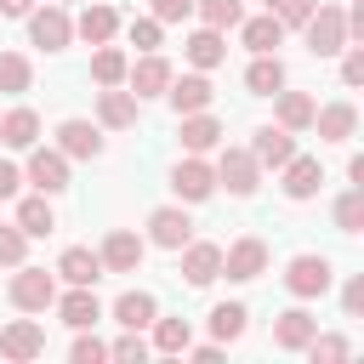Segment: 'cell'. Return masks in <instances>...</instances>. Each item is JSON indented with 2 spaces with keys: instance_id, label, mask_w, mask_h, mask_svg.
Returning <instances> with one entry per match:
<instances>
[{
  "instance_id": "cell-28",
  "label": "cell",
  "mask_w": 364,
  "mask_h": 364,
  "mask_svg": "<svg viewBox=\"0 0 364 364\" xmlns=\"http://www.w3.org/2000/svg\"><path fill=\"white\" fill-rule=\"evenodd\" d=\"M222 57H228L222 28H193V34H188V63H193V68H216Z\"/></svg>"
},
{
  "instance_id": "cell-43",
  "label": "cell",
  "mask_w": 364,
  "mask_h": 364,
  "mask_svg": "<svg viewBox=\"0 0 364 364\" xmlns=\"http://www.w3.org/2000/svg\"><path fill=\"white\" fill-rule=\"evenodd\" d=\"M108 358H136V364H142V358H148V341H142V330H125V336L108 347Z\"/></svg>"
},
{
  "instance_id": "cell-11",
  "label": "cell",
  "mask_w": 364,
  "mask_h": 364,
  "mask_svg": "<svg viewBox=\"0 0 364 364\" xmlns=\"http://www.w3.org/2000/svg\"><path fill=\"white\" fill-rule=\"evenodd\" d=\"M51 307H57V318H63L68 330H91V324L102 318V301H97L91 284H68V296H57Z\"/></svg>"
},
{
  "instance_id": "cell-39",
  "label": "cell",
  "mask_w": 364,
  "mask_h": 364,
  "mask_svg": "<svg viewBox=\"0 0 364 364\" xmlns=\"http://www.w3.org/2000/svg\"><path fill=\"white\" fill-rule=\"evenodd\" d=\"M23 256H28V233H23L17 222H11V228H0V267H17Z\"/></svg>"
},
{
  "instance_id": "cell-36",
  "label": "cell",
  "mask_w": 364,
  "mask_h": 364,
  "mask_svg": "<svg viewBox=\"0 0 364 364\" xmlns=\"http://www.w3.org/2000/svg\"><path fill=\"white\" fill-rule=\"evenodd\" d=\"M188 341H193V324L188 318H159L154 313V347L159 353H188Z\"/></svg>"
},
{
  "instance_id": "cell-19",
  "label": "cell",
  "mask_w": 364,
  "mask_h": 364,
  "mask_svg": "<svg viewBox=\"0 0 364 364\" xmlns=\"http://www.w3.org/2000/svg\"><path fill=\"white\" fill-rule=\"evenodd\" d=\"M313 330H318V318H313L307 307H290V313H279V324H273V347L301 353V347L313 341Z\"/></svg>"
},
{
  "instance_id": "cell-8",
  "label": "cell",
  "mask_w": 364,
  "mask_h": 364,
  "mask_svg": "<svg viewBox=\"0 0 364 364\" xmlns=\"http://www.w3.org/2000/svg\"><path fill=\"white\" fill-rule=\"evenodd\" d=\"M148 239H154L159 250H182V245L193 239V222H188V210H182V205H159V210L148 216Z\"/></svg>"
},
{
  "instance_id": "cell-17",
  "label": "cell",
  "mask_w": 364,
  "mask_h": 364,
  "mask_svg": "<svg viewBox=\"0 0 364 364\" xmlns=\"http://www.w3.org/2000/svg\"><path fill=\"white\" fill-rule=\"evenodd\" d=\"M125 80H131V97H136V102H142V97H165V85H171V63L148 51L136 68H125Z\"/></svg>"
},
{
  "instance_id": "cell-16",
  "label": "cell",
  "mask_w": 364,
  "mask_h": 364,
  "mask_svg": "<svg viewBox=\"0 0 364 364\" xmlns=\"http://www.w3.org/2000/svg\"><path fill=\"white\" fill-rule=\"evenodd\" d=\"M57 148H63L68 159H97V154H102V131H97L91 119H63V125H57Z\"/></svg>"
},
{
  "instance_id": "cell-42",
  "label": "cell",
  "mask_w": 364,
  "mask_h": 364,
  "mask_svg": "<svg viewBox=\"0 0 364 364\" xmlns=\"http://www.w3.org/2000/svg\"><path fill=\"white\" fill-rule=\"evenodd\" d=\"M68 358H74V364H97V358H108V347H102L97 336H85V330H80V336H74V347H68Z\"/></svg>"
},
{
  "instance_id": "cell-13",
  "label": "cell",
  "mask_w": 364,
  "mask_h": 364,
  "mask_svg": "<svg viewBox=\"0 0 364 364\" xmlns=\"http://www.w3.org/2000/svg\"><path fill=\"white\" fill-rule=\"evenodd\" d=\"M97 256H102V273H136V267H142V239H136L131 228H114Z\"/></svg>"
},
{
  "instance_id": "cell-23",
  "label": "cell",
  "mask_w": 364,
  "mask_h": 364,
  "mask_svg": "<svg viewBox=\"0 0 364 364\" xmlns=\"http://www.w3.org/2000/svg\"><path fill=\"white\" fill-rule=\"evenodd\" d=\"M114 28H119V11H114V6H85L80 23H74V34H80L85 46H108Z\"/></svg>"
},
{
  "instance_id": "cell-4",
  "label": "cell",
  "mask_w": 364,
  "mask_h": 364,
  "mask_svg": "<svg viewBox=\"0 0 364 364\" xmlns=\"http://www.w3.org/2000/svg\"><path fill=\"white\" fill-rule=\"evenodd\" d=\"M284 290L301 296V301L324 296V290H330V256H313V250L290 256V267H284Z\"/></svg>"
},
{
  "instance_id": "cell-6",
  "label": "cell",
  "mask_w": 364,
  "mask_h": 364,
  "mask_svg": "<svg viewBox=\"0 0 364 364\" xmlns=\"http://www.w3.org/2000/svg\"><path fill=\"white\" fill-rule=\"evenodd\" d=\"M23 176H28L40 193H63V188H68V154H63V148H34Z\"/></svg>"
},
{
  "instance_id": "cell-44",
  "label": "cell",
  "mask_w": 364,
  "mask_h": 364,
  "mask_svg": "<svg viewBox=\"0 0 364 364\" xmlns=\"http://www.w3.org/2000/svg\"><path fill=\"white\" fill-rule=\"evenodd\" d=\"M341 85H364V51H358V46L341 57Z\"/></svg>"
},
{
  "instance_id": "cell-1",
  "label": "cell",
  "mask_w": 364,
  "mask_h": 364,
  "mask_svg": "<svg viewBox=\"0 0 364 364\" xmlns=\"http://www.w3.org/2000/svg\"><path fill=\"white\" fill-rule=\"evenodd\" d=\"M301 28H307V51H313V57L347 51V11H341V6H313V17H307Z\"/></svg>"
},
{
  "instance_id": "cell-24",
  "label": "cell",
  "mask_w": 364,
  "mask_h": 364,
  "mask_svg": "<svg viewBox=\"0 0 364 364\" xmlns=\"http://www.w3.org/2000/svg\"><path fill=\"white\" fill-rule=\"evenodd\" d=\"M216 142H222V119H210L205 108L199 114H182V148L188 154H210Z\"/></svg>"
},
{
  "instance_id": "cell-37",
  "label": "cell",
  "mask_w": 364,
  "mask_h": 364,
  "mask_svg": "<svg viewBox=\"0 0 364 364\" xmlns=\"http://www.w3.org/2000/svg\"><path fill=\"white\" fill-rule=\"evenodd\" d=\"M336 228H341V233H358V228H364V188H347V193L336 199Z\"/></svg>"
},
{
  "instance_id": "cell-3",
  "label": "cell",
  "mask_w": 364,
  "mask_h": 364,
  "mask_svg": "<svg viewBox=\"0 0 364 364\" xmlns=\"http://www.w3.org/2000/svg\"><path fill=\"white\" fill-rule=\"evenodd\" d=\"M51 301H57V279L46 267H23L17 262V273H11V307L17 313H46Z\"/></svg>"
},
{
  "instance_id": "cell-49",
  "label": "cell",
  "mask_w": 364,
  "mask_h": 364,
  "mask_svg": "<svg viewBox=\"0 0 364 364\" xmlns=\"http://www.w3.org/2000/svg\"><path fill=\"white\" fill-rule=\"evenodd\" d=\"M188 347H193V341H188ZM193 358H199V364H216V358H222V341H210V347H193Z\"/></svg>"
},
{
  "instance_id": "cell-21",
  "label": "cell",
  "mask_w": 364,
  "mask_h": 364,
  "mask_svg": "<svg viewBox=\"0 0 364 364\" xmlns=\"http://www.w3.org/2000/svg\"><path fill=\"white\" fill-rule=\"evenodd\" d=\"M279 171H284V193H290V199H313V193H318V182H324L318 159H307V154H290Z\"/></svg>"
},
{
  "instance_id": "cell-5",
  "label": "cell",
  "mask_w": 364,
  "mask_h": 364,
  "mask_svg": "<svg viewBox=\"0 0 364 364\" xmlns=\"http://www.w3.org/2000/svg\"><path fill=\"white\" fill-rule=\"evenodd\" d=\"M28 40H34L40 51H63V46L74 40V23H68V11H63V6L28 11Z\"/></svg>"
},
{
  "instance_id": "cell-2",
  "label": "cell",
  "mask_w": 364,
  "mask_h": 364,
  "mask_svg": "<svg viewBox=\"0 0 364 364\" xmlns=\"http://www.w3.org/2000/svg\"><path fill=\"white\" fill-rule=\"evenodd\" d=\"M210 171H216V188H228V193H239V199L262 188V165H256L250 148H222V159H216Z\"/></svg>"
},
{
  "instance_id": "cell-38",
  "label": "cell",
  "mask_w": 364,
  "mask_h": 364,
  "mask_svg": "<svg viewBox=\"0 0 364 364\" xmlns=\"http://www.w3.org/2000/svg\"><path fill=\"white\" fill-rule=\"evenodd\" d=\"M301 353H313V364H336V358L353 353V341H347V336H318V330H313V341H307Z\"/></svg>"
},
{
  "instance_id": "cell-40",
  "label": "cell",
  "mask_w": 364,
  "mask_h": 364,
  "mask_svg": "<svg viewBox=\"0 0 364 364\" xmlns=\"http://www.w3.org/2000/svg\"><path fill=\"white\" fill-rule=\"evenodd\" d=\"M313 6H318V0H267V11H273L284 28H301V23L313 17Z\"/></svg>"
},
{
  "instance_id": "cell-34",
  "label": "cell",
  "mask_w": 364,
  "mask_h": 364,
  "mask_svg": "<svg viewBox=\"0 0 364 364\" xmlns=\"http://www.w3.org/2000/svg\"><path fill=\"white\" fill-rule=\"evenodd\" d=\"M125 51L119 46H97V57H91V80L97 85H125Z\"/></svg>"
},
{
  "instance_id": "cell-10",
  "label": "cell",
  "mask_w": 364,
  "mask_h": 364,
  "mask_svg": "<svg viewBox=\"0 0 364 364\" xmlns=\"http://www.w3.org/2000/svg\"><path fill=\"white\" fill-rule=\"evenodd\" d=\"M182 279L188 284H210V279H222V245H210V239H188L182 245Z\"/></svg>"
},
{
  "instance_id": "cell-14",
  "label": "cell",
  "mask_w": 364,
  "mask_h": 364,
  "mask_svg": "<svg viewBox=\"0 0 364 364\" xmlns=\"http://www.w3.org/2000/svg\"><path fill=\"white\" fill-rule=\"evenodd\" d=\"M165 97H171V108H176V114H199V108H210V97H216V91H210V80H205V68H199V74H182V80L171 74Z\"/></svg>"
},
{
  "instance_id": "cell-15",
  "label": "cell",
  "mask_w": 364,
  "mask_h": 364,
  "mask_svg": "<svg viewBox=\"0 0 364 364\" xmlns=\"http://www.w3.org/2000/svg\"><path fill=\"white\" fill-rule=\"evenodd\" d=\"M97 125H108V131H131V125H136V97L119 91V85H102V91H97Z\"/></svg>"
},
{
  "instance_id": "cell-47",
  "label": "cell",
  "mask_w": 364,
  "mask_h": 364,
  "mask_svg": "<svg viewBox=\"0 0 364 364\" xmlns=\"http://www.w3.org/2000/svg\"><path fill=\"white\" fill-rule=\"evenodd\" d=\"M17 182H23V171H17L11 159H0V199H11V193H17Z\"/></svg>"
},
{
  "instance_id": "cell-12",
  "label": "cell",
  "mask_w": 364,
  "mask_h": 364,
  "mask_svg": "<svg viewBox=\"0 0 364 364\" xmlns=\"http://www.w3.org/2000/svg\"><path fill=\"white\" fill-rule=\"evenodd\" d=\"M40 353H46V330H40L34 318H17V324H6V330H0V358L28 364V358H40Z\"/></svg>"
},
{
  "instance_id": "cell-29",
  "label": "cell",
  "mask_w": 364,
  "mask_h": 364,
  "mask_svg": "<svg viewBox=\"0 0 364 364\" xmlns=\"http://www.w3.org/2000/svg\"><path fill=\"white\" fill-rule=\"evenodd\" d=\"M17 228H23L28 239H46V233L57 228V210H51V199H46V193L23 199V205H17Z\"/></svg>"
},
{
  "instance_id": "cell-9",
  "label": "cell",
  "mask_w": 364,
  "mask_h": 364,
  "mask_svg": "<svg viewBox=\"0 0 364 364\" xmlns=\"http://www.w3.org/2000/svg\"><path fill=\"white\" fill-rule=\"evenodd\" d=\"M222 273H228V279H239V284H245V279H256V273H267V245H262L256 233H250V239H233V245L222 250Z\"/></svg>"
},
{
  "instance_id": "cell-48",
  "label": "cell",
  "mask_w": 364,
  "mask_h": 364,
  "mask_svg": "<svg viewBox=\"0 0 364 364\" xmlns=\"http://www.w3.org/2000/svg\"><path fill=\"white\" fill-rule=\"evenodd\" d=\"M34 0H0V17H28Z\"/></svg>"
},
{
  "instance_id": "cell-31",
  "label": "cell",
  "mask_w": 364,
  "mask_h": 364,
  "mask_svg": "<svg viewBox=\"0 0 364 364\" xmlns=\"http://www.w3.org/2000/svg\"><path fill=\"white\" fill-rule=\"evenodd\" d=\"M28 85H34V63L23 51H0V91L6 97H23Z\"/></svg>"
},
{
  "instance_id": "cell-22",
  "label": "cell",
  "mask_w": 364,
  "mask_h": 364,
  "mask_svg": "<svg viewBox=\"0 0 364 364\" xmlns=\"http://www.w3.org/2000/svg\"><path fill=\"white\" fill-rule=\"evenodd\" d=\"M57 273H63L68 284H97V279H102V256L85 250V245H68V250L57 256Z\"/></svg>"
},
{
  "instance_id": "cell-35",
  "label": "cell",
  "mask_w": 364,
  "mask_h": 364,
  "mask_svg": "<svg viewBox=\"0 0 364 364\" xmlns=\"http://www.w3.org/2000/svg\"><path fill=\"white\" fill-rule=\"evenodd\" d=\"M245 301H222V307H210V336L216 341H239L245 336Z\"/></svg>"
},
{
  "instance_id": "cell-7",
  "label": "cell",
  "mask_w": 364,
  "mask_h": 364,
  "mask_svg": "<svg viewBox=\"0 0 364 364\" xmlns=\"http://www.w3.org/2000/svg\"><path fill=\"white\" fill-rule=\"evenodd\" d=\"M171 188H176V199H188V205H199V199H210L216 193V171L199 159V154H188L176 171H171Z\"/></svg>"
},
{
  "instance_id": "cell-33",
  "label": "cell",
  "mask_w": 364,
  "mask_h": 364,
  "mask_svg": "<svg viewBox=\"0 0 364 364\" xmlns=\"http://www.w3.org/2000/svg\"><path fill=\"white\" fill-rule=\"evenodd\" d=\"M193 11H199L205 28H222V34L245 23V6H239V0H193Z\"/></svg>"
},
{
  "instance_id": "cell-25",
  "label": "cell",
  "mask_w": 364,
  "mask_h": 364,
  "mask_svg": "<svg viewBox=\"0 0 364 364\" xmlns=\"http://www.w3.org/2000/svg\"><path fill=\"white\" fill-rule=\"evenodd\" d=\"M273 97H279V125H284V131H313V108H318V102H313L307 91H284V85H279Z\"/></svg>"
},
{
  "instance_id": "cell-26",
  "label": "cell",
  "mask_w": 364,
  "mask_h": 364,
  "mask_svg": "<svg viewBox=\"0 0 364 364\" xmlns=\"http://www.w3.org/2000/svg\"><path fill=\"white\" fill-rule=\"evenodd\" d=\"M154 313H159V301H154L148 290H125V296L114 301V318H119L125 330H148V324H154Z\"/></svg>"
},
{
  "instance_id": "cell-46",
  "label": "cell",
  "mask_w": 364,
  "mask_h": 364,
  "mask_svg": "<svg viewBox=\"0 0 364 364\" xmlns=\"http://www.w3.org/2000/svg\"><path fill=\"white\" fill-rule=\"evenodd\" d=\"M341 307H347V318H358V313H364V279H347V290H341Z\"/></svg>"
},
{
  "instance_id": "cell-32",
  "label": "cell",
  "mask_w": 364,
  "mask_h": 364,
  "mask_svg": "<svg viewBox=\"0 0 364 364\" xmlns=\"http://www.w3.org/2000/svg\"><path fill=\"white\" fill-rule=\"evenodd\" d=\"M239 34H245V46H250V51L262 57V51H273V46L284 40V23H279V17L267 11V17H250V23H239Z\"/></svg>"
},
{
  "instance_id": "cell-27",
  "label": "cell",
  "mask_w": 364,
  "mask_h": 364,
  "mask_svg": "<svg viewBox=\"0 0 364 364\" xmlns=\"http://www.w3.org/2000/svg\"><path fill=\"white\" fill-rule=\"evenodd\" d=\"M0 142H6V148H34V142H40V114H34V108H11V114L0 119Z\"/></svg>"
},
{
  "instance_id": "cell-18",
  "label": "cell",
  "mask_w": 364,
  "mask_h": 364,
  "mask_svg": "<svg viewBox=\"0 0 364 364\" xmlns=\"http://www.w3.org/2000/svg\"><path fill=\"white\" fill-rule=\"evenodd\" d=\"M250 154H256V165H284L290 154H296V131H284V125H262L256 136H250Z\"/></svg>"
},
{
  "instance_id": "cell-20",
  "label": "cell",
  "mask_w": 364,
  "mask_h": 364,
  "mask_svg": "<svg viewBox=\"0 0 364 364\" xmlns=\"http://www.w3.org/2000/svg\"><path fill=\"white\" fill-rule=\"evenodd\" d=\"M313 131H318L324 142H347V136L358 131V108H353V102H330V108H313Z\"/></svg>"
},
{
  "instance_id": "cell-41",
  "label": "cell",
  "mask_w": 364,
  "mask_h": 364,
  "mask_svg": "<svg viewBox=\"0 0 364 364\" xmlns=\"http://www.w3.org/2000/svg\"><path fill=\"white\" fill-rule=\"evenodd\" d=\"M159 28H165L159 17H131V46L136 51H154L159 46Z\"/></svg>"
},
{
  "instance_id": "cell-45",
  "label": "cell",
  "mask_w": 364,
  "mask_h": 364,
  "mask_svg": "<svg viewBox=\"0 0 364 364\" xmlns=\"http://www.w3.org/2000/svg\"><path fill=\"white\" fill-rule=\"evenodd\" d=\"M188 11H193V0H154V17L159 23H182Z\"/></svg>"
},
{
  "instance_id": "cell-30",
  "label": "cell",
  "mask_w": 364,
  "mask_h": 364,
  "mask_svg": "<svg viewBox=\"0 0 364 364\" xmlns=\"http://www.w3.org/2000/svg\"><path fill=\"white\" fill-rule=\"evenodd\" d=\"M245 85H250L256 97H273V91L284 85V63H279L273 51H262V57H256V63L245 68Z\"/></svg>"
}]
</instances>
